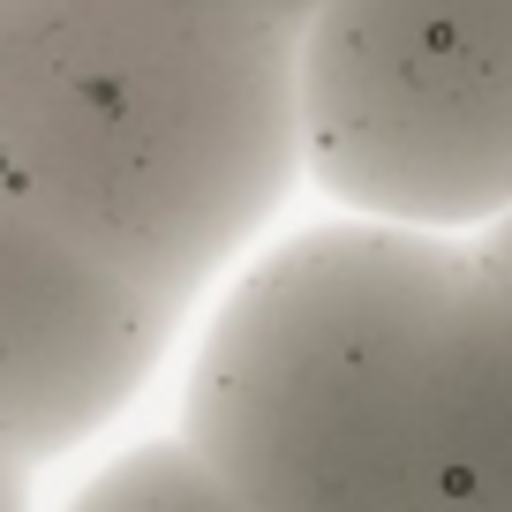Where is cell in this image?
Listing matches in <instances>:
<instances>
[{"instance_id": "1", "label": "cell", "mask_w": 512, "mask_h": 512, "mask_svg": "<svg viewBox=\"0 0 512 512\" xmlns=\"http://www.w3.org/2000/svg\"><path fill=\"white\" fill-rule=\"evenodd\" d=\"M0 181L174 309L302 189L279 0H0Z\"/></svg>"}, {"instance_id": "2", "label": "cell", "mask_w": 512, "mask_h": 512, "mask_svg": "<svg viewBox=\"0 0 512 512\" xmlns=\"http://www.w3.org/2000/svg\"><path fill=\"white\" fill-rule=\"evenodd\" d=\"M475 241L294 226L211 294L181 445L249 512H430V347Z\"/></svg>"}, {"instance_id": "3", "label": "cell", "mask_w": 512, "mask_h": 512, "mask_svg": "<svg viewBox=\"0 0 512 512\" xmlns=\"http://www.w3.org/2000/svg\"><path fill=\"white\" fill-rule=\"evenodd\" d=\"M302 181L347 219H512V0H317L294 23Z\"/></svg>"}, {"instance_id": "4", "label": "cell", "mask_w": 512, "mask_h": 512, "mask_svg": "<svg viewBox=\"0 0 512 512\" xmlns=\"http://www.w3.org/2000/svg\"><path fill=\"white\" fill-rule=\"evenodd\" d=\"M181 317L0 181V452L46 467L106 437L159 377Z\"/></svg>"}, {"instance_id": "5", "label": "cell", "mask_w": 512, "mask_h": 512, "mask_svg": "<svg viewBox=\"0 0 512 512\" xmlns=\"http://www.w3.org/2000/svg\"><path fill=\"white\" fill-rule=\"evenodd\" d=\"M430 512H512V272L467 249L430 347Z\"/></svg>"}, {"instance_id": "6", "label": "cell", "mask_w": 512, "mask_h": 512, "mask_svg": "<svg viewBox=\"0 0 512 512\" xmlns=\"http://www.w3.org/2000/svg\"><path fill=\"white\" fill-rule=\"evenodd\" d=\"M61 512H249V505L181 437H144V445H121L113 460H98L61 497Z\"/></svg>"}, {"instance_id": "7", "label": "cell", "mask_w": 512, "mask_h": 512, "mask_svg": "<svg viewBox=\"0 0 512 512\" xmlns=\"http://www.w3.org/2000/svg\"><path fill=\"white\" fill-rule=\"evenodd\" d=\"M0 512H31V467L16 452H0Z\"/></svg>"}, {"instance_id": "8", "label": "cell", "mask_w": 512, "mask_h": 512, "mask_svg": "<svg viewBox=\"0 0 512 512\" xmlns=\"http://www.w3.org/2000/svg\"><path fill=\"white\" fill-rule=\"evenodd\" d=\"M475 249H482V256H490L497 272H512V219H497V226H490V234H482V241H475Z\"/></svg>"}, {"instance_id": "9", "label": "cell", "mask_w": 512, "mask_h": 512, "mask_svg": "<svg viewBox=\"0 0 512 512\" xmlns=\"http://www.w3.org/2000/svg\"><path fill=\"white\" fill-rule=\"evenodd\" d=\"M279 8H287V16H294V23H302V16H309V8H317V0H279Z\"/></svg>"}]
</instances>
